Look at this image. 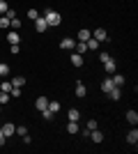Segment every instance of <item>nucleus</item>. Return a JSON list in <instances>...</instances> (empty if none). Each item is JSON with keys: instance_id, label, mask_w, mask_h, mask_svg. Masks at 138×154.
<instances>
[{"instance_id": "f257e3e1", "label": "nucleus", "mask_w": 138, "mask_h": 154, "mask_svg": "<svg viewBox=\"0 0 138 154\" xmlns=\"http://www.w3.org/2000/svg\"><path fill=\"white\" fill-rule=\"evenodd\" d=\"M44 21L48 23V28H55V26H60V14L55 12V9H46V14H44Z\"/></svg>"}, {"instance_id": "f03ea898", "label": "nucleus", "mask_w": 138, "mask_h": 154, "mask_svg": "<svg viewBox=\"0 0 138 154\" xmlns=\"http://www.w3.org/2000/svg\"><path fill=\"white\" fill-rule=\"evenodd\" d=\"M0 129H2L5 138H9V136H14V134H16V124H12V122H5V124H0Z\"/></svg>"}, {"instance_id": "7ed1b4c3", "label": "nucleus", "mask_w": 138, "mask_h": 154, "mask_svg": "<svg viewBox=\"0 0 138 154\" xmlns=\"http://www.w3.org/2000/svg\"><path fill=\"white\" fill-rule=\"evenodd\" d=\"M74 46H76V39H72V37H65L60 42V48H62V51H74Z\"/></svg>"}, {"instance_id": "20e7f679", "label": "nucleus", "mask_w": 138, "mask_h": 154, "mask_svg": "<svg viewBox=\"0 0 138 154\" xmlns=\"http://www.w3.org/2000/svg\"><path fill=\"white\" fill-rule=\"evenodd\" d=\"M92 37L97 39V42H106V39H108V32H106L104 28H97V30H94V35H92Z\"/></svg>"}, {"instance_id": "39448f33", "label": "nucleus", "mask_w": 138, "mask_h": 154, "mask_svg": "<svg viewBox=\"0 0 138 154\" xmlns=\"http://www.w3.org/2000/svg\"><path fill=\"white\" fill-rule=\"evenodd\" d=\"M127 143H129V145H133V147H136V143H138V129H131V131L127 134Z\"/></svg>"}, {"instance_id": "423d86ee", "label": "nucleus", "mask_w": 138, "mask_h": 154, "mask_svg": "<svg viewBox=\"0 0 138 154\" xmlns=\"http://www.w3.org/2000/svg\"><path fill=\"white\" fill-rule=\"evenodd\" d=\"M90 138L97 143V145H99V143H104V134H101L99 129H92V131H90Z\"/></svg>"}, {"instance_id": "0eeeda50", "label": "nucleus", "mask_w": 138, "mask_h": 154, "mask_svg": "<svg viewBox=\"0 0 138 154\" xmlns=\"http://www.w3.org/2000/svg\"><path fill=\"white\" fill-rule=\"evenodd\" d=\"M104 69H106V74H115V58H108L104 62Z\"/></svg>"}, {"instance_id": "6e6552de", "label": "nucleus", "mask_w": 138, "mask_h": 154, "mask_svg": "<svg viewBox=\"0 0 138 154\" xmlns=\"http://www.w3.org/2000/svg\"><path fill=\"white\" fill-rule=\"evenodd\" d=\"M35 106H37V110H46V106H48V99H46L44 94H41V97H37Z\"/></svg>"}, {"instance_id": "1a4fd4ad", "label": "nucleus", "mask_w": 138, "mask_h": 154, "mask_svg": "<svg viewBox=\"0 0 138 154\" xmlns=\"http://www.w3.org/2000/svg\"><path fill=\"white\" fill-rule=\"evenodd\" d=\"M35 28H37V32H44V30H48V23L39 16V19H35Z\"/></svg>"}, {"instance_id": "9d476101", "label": "nucleus", "mask_w": 138, "mask_h": 154, "mask_svg": "<svg viewBox=\"0 0 138 154\" xmlns=\"http://www.w3.org/2000/svg\"><path fill=\"white\" fill-rule=\"evenodd\" d=\"M7 42H9V44H19V42H21V35H19L16 30L7 32Z\"/></svg>"}, {"instance_id": "9b49d317", "label": "nucleus", "mask_w": 138, "mask_h": 154, "mask_svg": "<svg viewBox=\"0 0 138 154\" xmlns=\"http://www.w3.org/2000/svg\"><path fill=\"white\" fill-rule=\"evenodd\" d=\"M111 81H113V85H115V88H122V85H124V76H122V74H113Z\"/></svg>"}, {"instance_id": "f8f14e48", "label": "nucleus", "mask_w": 138, "mask_h": 154, "mask_svg": "<svg viewBox=\"0 0 138 154\" xmlns=\"http://www.w3.org/2000/svg\"><path fill=\"white\" fill-rule=\"evenodd\" d=\"M127 120H129V124L136 127V124H138V113H136V110H127Z\"/></svg>"}, {"instance_id": "ddd939ff", "label": "nucleus", "mask_w": 138, "mask_h": 154, "mask_svg": "<svg viewBox=\"0 0 138 154\" xmlns=\"http://www.w3.org/2000/svg\"><path fill=\"white\" fill-rule=\"evenodd\" d=\"M72 64L74 67H83V55L81 53H72Z\"/></svg>"}, {"instance_id": "4468645a", "label": "nucleus", "mask_w": 138, "mask_h": 154, "mask_svg": "<svg viewBox=\"0 0 138 154\" xmlns=\"http://www.w3.org/2000/svg\"><path fill=\"white\" fill-rule=\"evenodd\" d=\"M113 88H115V85H113L111 78H104V81H101V90H104V92H111Z\"/></svg>"}, {"instance_id": "2eb2a0df", "label": "nucleus", "mask_w": 138, "mask_h": 154, "mask_svg": "<svg viewBox=\"0 0 138 154\" xmlns=\"http://www.w3.org/2000/svg\"><path fill=\"white\" fill-rule=\"evenodd\" d=\"M23 85H26V78L23 76H14L12 78V88H23Z\"/></svg>"}, {"instance_id": "dca6fc26", "label": "nucleus", "mask_w": 138, "mask_h": 154, "mask_svg": "<svg viewBox=\"0 0 138 154\" xmlns=\"http://www.w3.org/2000/svg\"><path fill=\"white\" fill-rule=\"evenodd\" d=\"M67 115H69V120H72V122H78V117H81V110H78V108H72L69 113H67Z\"/></svg>"}, {"instance_id": "f3484780", "label": "nucleus", "mask_w": 138, "mask_h": 154, "mask_svg": "<svg viewBox=\"0 0 138 154\" xmlns=\"http://www.w3.org/2000/svg\"><path fill=\"white\" fill-rule=\"evenodd\" d=\"M106 94H108V97H111V99H113V101H118V99H120V97H122V92H120V88H113V90H111V92H106Z\"/></svg>"}, {"instance_id": "a211bd4d", "label": "nucleus", "mask_w": 138, "mask_h": 154, "mask_svg": "<svg viewBox=\"0 0 138 154\" xmlns=\"http://www.w3.org/2000/svg\"><path fill=\"white\" fill-rule=\"evenodd\" d=\"M85 94H87L85 85H83V83H81V81H78V83H76V97H85Z\"/></svg>"}, {"instance_id": "6ab92c4d", "label": "nucleus", "mask_w": 138, "mask_h": 154, "mask_svg": "<svg viewBox=\"0 0 138 154\" xmlns=\"http://www.w3.org/2000/svg\"><path fill=\"white\" fill-rule=\"evenodd\" d=\"M90 37H92L90 30H78V42H87Z\"/></svg>"}, {"instance_id": "aec40b11", "label": "nucleus", "mask_w": 138, "mask_h": 154, "mask_svg": "<svg viewBox=\"0 0 138 154\" xmlns=\"http://www.w3.org/2000/svg\"><path fill=\"white\" fill-rule=\"evenodd\" d=\"M85 44H87V51H97L99 42H97V39H94V37H90V39H87V42H85Z\"/></svg>"}, {"instance_id": "412c9836", "label": "nucleus", "mask_w": 138, "mask_h": 154, "mask_svg": "<svg viewBox=\"0 0 138 154\" xmlns=\"http://www.w3.org/2000/svg\"><path fill=\"white\" fill-rule=\"evenodd\" d=\"M67 131H69V134H78V122H72V120H69V124H67Z\"/></svg>"}, {"instance_id": "4be33fe9", "label": "nucleus", "mask_w": 138, "mask_h": 154, "mask_svg": "<svg viewBox=\"0 0 138 154\" xmlns=\"http://www.w3.org/2000/svg\"><path fill=\"white\" fill-rule=\"evenodd\" d=\"M46 108H48V110L53 113V115H55V113L60 110V103H58V101H48V106H46Z\"/></svg>"}, {"instance_id": "5701e85b", "label": "nucleus", "mask_w": 138, "mask_h": 154, "mask_svg": "<svg viewBox=\"0 0 138 154\" xmlns=\"http://www.w3.org/2000/svg\"><path fill=\"white\" fill-rule=\"evenodd\" d=\"M74 48H78L76 53H81V55H83V53H87V44H85V42H78V44L74 46Z\"/></svg>"}, {"instance_id": "b1692460", "label": "nucleus", "mask_w": 138, "mask_h": 154, "mask_svg": "<svg viewBox=\"0 0 138 154\" xmlns=\"http://www.w3.org/2000/svg\"><path fill=\"white\" fill-rule=\"evenodd\" d=\"M0 90H2V92H12V81H2Z\"/></svg>"}, {"instance_id": "393cba45", "label": "nucleus", "mask_w": 138, "mask_h": 154, "mask_svg": "<svg viewBox=\"0 0 138 154\" xmlns=\"http://www.w3.org/2000/svg\"><path fill=\"white\" fill-rule=\"evenodd\" d=\"M9 23H12V21H9V19L5 16V14H2V16H0V28L5 30V28H9Z\"/></svg>"}, {"instance_id": "a878e982", "label": "nucleus", "mask_w": 138, "mask_h": 154, "mask_svg": "<svg viewBox=\"0 0 138 154\" xmlns=\"http://www.w3.org/2000/svg\"><path fill=\"white\" fill-rule=\"evenodd\" d=\"M7 74H9V64L0 62V76H7Z\"/></svg>"}, {"instance_id": "bb28decb", "label": "nucleus", "mask_w": 138, "mask_h": 154, "mask_svg": "<svg viewBox=\"0 0 138 154\" xmlns=\"http://www.w3.org/2000/svg\"><path fill=\"white\" fill-rule=\"evenodd\" d=\"M7 101H9V92H2V90H0V103L5 106Z\"/></svg>"}, {"instance_id": "cd10ccee", "label": "nucleus", "mask_w": 138, "mask_h": 154, "mask_svg": "<svg viewBox=\"0 0 138 154\" xmlns=\"http://www.w3.org/2000/svg\"><path fill=\"white\" fill-rule=\"evenodd\" d=\"M28 19H39V12H37V9H28Z\"/></svg>"}, {"instance_id": "c85d7f7f", "label": "nucleus", "mask_w": 138, "mask_h": 154, "mask_svg": "<svg viewBox=\"0 0 138 154\" xmlns=\"http://www.w3.org/2000/svg\"><path fill=\"white\" fill-rule=\"evenodd\" d=\"M9 26H12L14 30H19V28H21V19H12V23H9Z\"/></svg>"}, {"instance_id": "c756f323", "label": "nucleus", "mask_w": 138, "mask_h": 154, "mask_svg": "<svg viewBox=\"0 0 138 154\" xmlns=\"http://www.w3.org/2000/svg\"><path fill=\"white\" fill-rule=\"evenodd\" d=\"M23 92H21V88H12V92H9V97H21Z\"/></svg>"}, {"instance_id": "7c9ffc66", "label": "nucleus", "mask_w": 138, "mask_h": 154, "mask_svg": "<svg viewBox=\"0 0 138 154\" xmlns=\"http://www.w3.org/2000/svg\"><path fill=\"white\" fill-rule=\"evenodd\" d=\"M7 9H9L7 2H5V0H0V14H7Z\"/></svg>"}, {"instance_id": "2f4dec72", "label": "nucleus", "mask_w": 138, "mask_h": 154, "mask_svg": "<svg viewBox=\"0 0 138 154\" xmlns=\"http://www.w3.org/2000/svg\"><path fill=\"white\" fill-rule=\"evenodd\" d=\"M41 115H44V120H53V113H51L48 108H46V110H41Z\"/></svg>"}, {"instance_id": "473e14b6", "label": "nucleus", "mask_w": 138, "mask_h": 154, "mask_svg": "<svg viewBox=\"0 0 138 154\" xmlns=\"http://www.w3.org/2000/svg\"><path fill=\"white\" fill-rule=\"evenodd\" d=\"M108 58H113L111 53H99V60H101V62H106V60H108Z\"/></svg>"}, {"instance_id": "72a5a7b5", "label": "nucleus", "mask_w": 138, "mask_h": 154, "mask_svg": "<svg viewBox=\"0 0 138 154\" xmlns=\"http://www.w3.org/2000/svg\"><path fill=\"white\" fill-rule=\"evenodd\" d=\"M87 129H90V131H92V129H97V120H87Z\"/></svg>"}, {"instance_id": "f704fd0d", "label": "nucleus", "mask_w": 138, "mask_h": 154, "mask_svg": "<svg viewBox=\"0 0 138 154\" xmlns=\"http://www.w3.org/2000/svg\"><path fill=\"white\" fill-rule=\"evenodd\" d=\"M16 134H19V136H26L28 129H26V127H16Z\"/></svg>"}, {"instance_id": "c9c22d12", "label": "nucleus", "mask_w": 138, "mask_h": 154, "mask_svg": "<svg viewBox=\"0 0 138 154\" xmlns=\"http://www.w3.org/2000/svg\"><path fill=\"white\" fill-rule=\"evenodd\" d=\"M7 19H9V21L16 19V12H14V9H7Z\"/></svg>"}, {"instance_id": "e433bc0d", "label": "nucleus", "mask_w": 138, "mask_h": 154, "mask_svg": "<svg viewBox=\"0 0 138 154\" xmlns=\"http://www.w3.org/2000/svg\"><path fill=\"white\" fill-rule=\"evenodd\" d=\"M21 138H23V143H26V145H30V143H32V138H30L28 134H26V136H21Z\"/></svg>"}, {"instance_id": "4c0bfd02", "label": "nucleus", "mask_w": 138, "mask_h": 154, "mask_svg": "<svg viewBox=\"0 0 138 154\" xmlns=\"http://www.w3.org/2000/svg\"><path fill=\"white\" fill-rule=\"evenodd\" d=\"M0 113H2V103H0Z\"/></svg>"}]
</instances>
